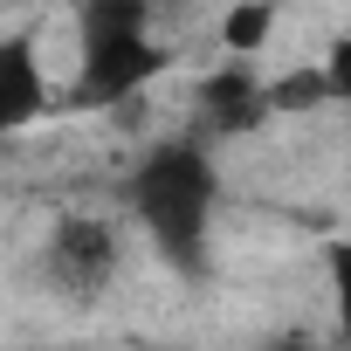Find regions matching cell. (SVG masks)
<instances>
[{
	"mask_svg": "<svg viewBox=\"0 0 351 351\" xmlns=\"http://www.w3.org/2000/svg\"><path fill=\"white\" fill-rule=\"evenodd\" d=\"M276 0H234V8L221 14V49L234 56V62H255L262 56V42L276 35Z\"/></svg>",
	"mask_w": 351,
	"mask_h": 351,
	"instance_id": "8992f818",
	"label": "cell"
},
{
	"mask_svg": "<svg viewBox=\"0 0 351 351\" xmlns=\"http://www.w3.org/2000/svg\"><path fill=\"white\" fill-rule=\"evenodd\" d=\"M276 117V104H269V76L255 69V62H221V69H207L200 83H193V138L200 145H228V138H248V131H262Z\"/></svg>",
	"mask_w": 351,
	"mask_h": 351,
	"instance_id": "277c9868",
	"label": "cell"
},
{
	"mask_svg": "<svg viewBox=\"0 0 351 351\" xmlns=\"http://www.w3.org/2000/svg\"><path fill=\"white\" fill-rule=\"evenodd\" d=\"M56 104H62V97H56V83H49V69H42L35 35H8V42H0V131L21 138V131L42 124Z\"/></svg>",
	"mask_w": 351,
	"mask_h": 351,
	"instance_id": "5b68a950",
	"label": "cell"
},
{
	"mask_svg": "<svg viewBox=\"0 0 351 351\" xmlns=\"http://www.w3.org/2000/svg\"><path fill=\"white\" fill-rule=\"evenodd\" d=\"M324 69H330V97H337V104L351 110V35H337V42H330Z\"/></svg>",
	"mask_w": 351,
	"mask_h": 351,
	"instance_id": "9c48e42d",
	"label": "cell"
},
{
	"mask_svg": "<svg viewBox=\"0 0 351 351\" xmlns=\"http://www.w3.org/2000/svg\"><path fill=\"white\" fill-rule=\"evenodd\" d=\"M324 282H330V317H337V351H351V241L324 248Z\"/></svg>",
	"mask_w": 351,
	"mask_h": 351,
	"instance_id": "ba28073f",
	"label": "cell"
},
{
	"mask_svg": "<svg viewBox=\"0 0 351 351\" xmlns=\"http://www.w3.org/2000/svg\"><path fill=\"white\" fill-rule=\"evenodd\" d=\"M124 269V228L110 214H90V207H69L56 214L49 241H42V276L56 296L69 303H97Z\"/></svg>",
	"mask_w": 351,
	"mask_h": 351,
	"instance_id": "3957f363",
	"label": "cell"
},
{
	"mask_svg": "<svg viewBox=\"0 0 351 351\" xmlns=\"http://www.w3.org/2000/svg\"><path fill=\"white\" fill-rule=\"evenodd\" d=\"M255 351H324L310 330H282V337H269V344H255Z\"/></svg>",
	"mask_w": 351,
	"mask_h": 351,
	"instance_id": "30bf717a",
	"label": "cell"
},
{
	"mask_svg": "<svg viewBox=\"0 0 351 351\" xmlns=\"http://www.w3.org/2000/svg\"><path fill=\"white\" fill-rule=\"evenodd\" d=\"M69 21H76V83L62 110L138 104L172 69V42L158 35L165 21L152 0H69Z\"/></svg>",
	"mask_w": 351,
	"mask_h": 351,
	"instance_id": "7a4b0ae2",
	"label": "cell"
},
{
	"mask_svg": "<svg viewBox=\"0 0 351 351\" xmlns=\"http://www.w3.org/2000/svg\"><path fill=\"white\" fill-rule=\"evenodd\" d=\"M124 214L138 221V234L152 241V255L180 276V282H207L214 269V221H221V158L214 145H200L193 131L180 138H152L117 180Z\"/></svg>",
	"mask_w": 351,
	"mask_h": 351,
	"instance_id": "6da1fadb",
	"label": "cell"
},
{
	"mask_svg": "<svg viewBox=\"0 0 351 351\" xmlns=\"http://www.w3.org/2000/svg\"><path fill=\"white\" fill-rule=\"evenodd\" d=\"M269 104H276V117H303V110L337 104V97H330V69L310 62V69H282V76H269Z\"/></svg>",
	"mask_w": 351,
	"mask_h": 351,
	"instance_id": "52a82bcc",
	"label": "cell"
}]
</instances>
